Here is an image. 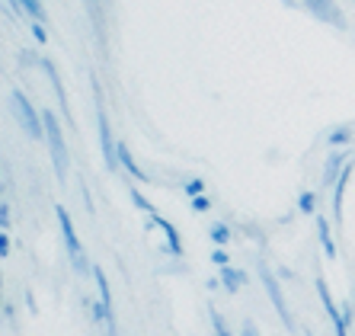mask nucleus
<instances>
[{
	"instance_id": "nucleus-1",
	"label": "nucleus",
	"mask_w": 355,
	"mask_h": 336,
	"mask_svg": "<svg viewBox=\"0 0 355 336\" xmlns=\"http://www.w3.org/2000/svg\"><path fill=\"white\" fill-rule=\"evenodd\" d=\"M42 125H45V144H49L51 164H55V176H58V183H67V141L58 115L51 109H42Z\"/></svg>"
},
{
	"instance_id": "nucleus-2",
	"label": "nucleus",
	"mask_w": 355,
	"mask_h": 336,
	"mask_svg": "<svg viewBox=\"0 0 355 336\" xmlns=\"http://www.w3.org/2000/svg\"><path fill=\"white\" fill-rule=\"evenodd\" d=\"M10 109H13V119L17 125L29 135L33 141H45V125H42V115L39 109L33 106V99L26 96L23 90H13L10 93Z\"/></svg>"
},
{
	"instance_id": "nucleus-3",
	"label": "nucleus",
	"mask_w": 355,
	"mask_h": 336,
	"mask_svg": "<svg viewBox=\"0 0 355 336\" xmlns=\"http://www.w3.org/2000/svg\"><path fill=\"white\" fill-rule=\"evenodd\" d=\"M93 96H96V128H99V151H103V160H106V170H109V173H116V170H119V154H116V144H119V141L112 138V125H109L106 106H103V90H99L96 77H93Z\"/></svg>"
},
{
	"instance_id": "nucleus-4",
	"label": "nucleus",
	"mask_w": 355,
	"mask_h": 336,
	"mask_svg": "<svg viewBox=\"0 0 355 336\" xmlns=\"http://www.w3.org/2000/svg\"><path fill=\"white\" fill-rule=\"evenodd\" d=\"M55 218H58V228H61V237H64V246H67V256H71V266L77 272H93L87 266V253H83V244L77 237V228L71 221V215H67L64 205H55Z\"/></svg>"
},
{
	"instance_id": "nucleus-5",
	"label": "nucleus",
	"mask_w": 355,
	"mask_h": 336,
	"mask_svg": "<svg viewBox=\"0 0 355 336\" xmlns=\"http://www.w3.org/2000/svg\"><path fill=\"white\" fill-rule=\"evenodd\" d=\"M259 279H263V288H266V295H269V301L275 304V314H279V320H282V327L288 330V333H297V327H295V320H291V308H288V301H285V292H282V285H279V279L272 276V269L269 266H259Z\"/></svg>"
},
{
	"instance_id": "nucleus-6",
	"label": "nucleus",
	"mask_w": 355,
	"mask_h": 336,
	"mask_svg": "<svg viewBox=\"0 0 355 336\" xmlns=\"http://www.w3.org/2000/svg\"><path fill=\"white\" fill-rule=\"evenodd\" d=\"M317 298H320V304H323V311H327V317H330V327H333V336H349V320H346V314H343V304H336L333 301V295H330V285H327V279L323 276H317Z\"/></svg>"
},
{
	"instance_id": "nucleus-7",
	"label": "nucleus",
	"mask_w": 355,
	"mask_h": 336,
	"mask_svg": "<svg viewBox=\"0 0 355 336\" xmlns=\"http://www.w3.org/2000/svg\"><path fill=\"white\" fill-rule=\"evenodd\" d=\"M301 7H304L317 23H327V26H333V29H339V33L346 29V13H343V7H339L336 0H301Z\"/></svg>"
},
{
	"instance_id": "nucleus-8",
	"label": "nucleus",
	"mask_w": 355,
	"mask_h": 336,
	"mask_svg": "<svg viewBox=\"0 0 355 336\" xmlns=\"http://www.w3.org/2000/svg\"><path fill=\"white\" fill-rule=\"evenodd\" d=\"M148 224L150 228H160L164 230V244H166V250H170V256H176V260H180L182 253H186V250H182V237H180V230H176V224L173 221H166L164 215H150L148 218Z\"/></svg>"
},
{
	"instance_id": "nucleus-9",
	"label": "nucleus",
	"mask_w": 355,
	"mask_h": 336,
	"mask_svg": "<svg viewBox=\"0 0 355 336\" xmlns=\"http://www.w3.org/2000/svg\"><path fill=\"white\" fill-rule=\"evenodd\" d=\"M355 173V160H349L346 170L339 173V180L333 183V224L343 228V202H346V189H349V180Z\"/></svg>"
},
{
	"instance_id": "nucleus-10",
	"label": "nucleus",
	"mask_w": 355,
	"mask_h": 336,
	"mask_svg": "<svg viewBox=\"0 0 355 336\" xmlns=\"http://www.w3.org/2000/svg\"><path fill=\"white\" fill-rule=\"evenodd\" d=\"M349 160H352V157H349V148H336L327 154V160H323V189H333V183L339 180V173L346 170Z\"/></svg>"
},
{
	"instance_id": "nucleus-11",
	"label": "nucleus",
	"mask_w": 355,
	"mask_h": 336,
	"mask_svg": "<svg viewBox=\"0 0 355 336\" xmlns=\"http://www.w3.org/2000/svg\"><path fill=\"white\" fill-rule=\"evenodd\" d=\"M317 237H320L323 256H327V260H336L339 250H336V237H333V224H330V218L320 212H317Z\"/></svg>"
},
{
	"instance_id": "nucleus-12",
	"label": "nucleus",
	"mask_w": 355,
	"mask_h": 336,
	"mask_svg": "<svg viewBox=\"0 0 355 336\" xmlns=\"http://www.w3.org/2000/svg\"><path fill=\"white\" fill-rule=\"evenodd\" d=\"M116 154H119V167H122V170L128 173L132 180L148 183V173H144V170L138 167V160H135V154L128 151V144H125V141H119V144H116Z\"/></svg>"
},
{
	"instance_id": "nucleus-13",
	"label": "nucleus",
	"mask_w": 355,
	"mask_h": 336,
	"mask_svg": "<svg viewBox=\"0 0 355 336\" xmlns=\"http://www.w3.org/2000/svg\"><path fill=\"white\" fill-rule=\"evenodd\" d=\"M39 65H42V71H45V74H49V83H51V90H55V96H58V106H61V112H64V115H67V93H64V87H61L58 67L51 65L49 58H42Z\"/></svg>"
},
{
	"instance_id": "nucleus-14",
	"label": "nucleus",
	"mask_w": 355,
	"mask_h": 336,
	"mask_svg": "<svg viewBox=\"0 0 355 336\" xmlns=\"http://www.w3.org/2000/svg\"><path fill=\"white\" fill-rule=\"evenodd\" d=\"M327 148L330 151H336V148H349V144H352L355 141V128L352 125H336V128H330L327 131Z\"/></svg>"
},
{
	"instance_id": "nucleus-15",
	"label": "nucleus",
	"mask_w": 355,
	"mask_h": 336,
	"mask_svg": "<svg viewBox=\"0 0 355 336\" xmlns=\"http://www.w3.org/2000/svg\"><path fill=\"white\" fill-rule=\"evenodd\" d=\"M221 285H224V292L237 295L240 288L247 285V272L237 269V266H224V269H221Z\"/></svg>"
},
{
	"instance_id": "nucleus-16",
	"label": "nucleus",
	"mask_w": 355,
	"mask_h": 336,
	"mask_svg": "<svg viewBox=\"0 0 355 336\" xmlns=\"http://www.w3.org/2000/svg\"><path fill=\"white\" fill-rule=\"evenodd\" d=\"M208 237H211V244H215V246H227V244H231V224L215 221L211 228H208Z\"/></svg>"
},
{
	"instance_id": "nucleus-17",
	"label": "nucleus",
	"mask_w": 355,
	"mask_h": 336,
	"mask_svg": "<svg viewBox=\"0 0 355 336\" xmlns=\"http://www.w3.org/2000/svg\"><path fill=\"white\" fill-rule=\"evenodd\" d=\"M297 212L301 215H317V192L314 189H304V192L297 196Z\"/></svg>"
},
{
	"instance_id": "nucleus-18",
	"label": "nucleus",
	"mask_w": 355,
	"mask_h": 336,
	"mask_svg": "<svg viewBox=\"0 0 355 336\" xmlns=\"http://www.w3.org/2000/svg\"><path fill=\"white\" fill-rule=\"evenodd\" d=\"M19 3H23L29 23H45V7H42V0H19Z\"/></svg>"
},
{
	"instance_id": "nucleus-19",
	"label": "nucleus",
	"mask_w": 355,
	"mask_h": 336,
	"mask_svg": "<svg viewBox=\"0 0 355 336\" xmlns=\"http://www.w3.org/2000/svg\"><path fill=\"white\" fill-rule=\"evenodd\" d=\"M128 196H132V202H135V208H138V212H144V215H148V218H150V215H157V208H154V205H150V202H148V199L141 196V189H138V186H132V189H128Z\"/></svg>"
},
{
	"instance_id": "nucleus-20",
	"label": "nucleus",
	"mask_w": 355,
	"mask_h": 336,
	"mask_svg": "<svg viewBox=\"0 0 355 336\" xmlns=\"http://www.w3.org/2000/svg\"><path fill=\"white\" fill-rule=\"evenodd\" d=\"M182 192L189 199H196V196H205V180H198V176H192V180H186L182 183Z\"/></svg>"
},
{
	"instance_id": "nucleus-21",
	"label": "nucleus",
	"mask_w": 355,
	"mask_h": 336,
	"mask_svg": "<svg viewBox=\"0 0 355 336\" xmlns=\"http://www.w3.org/2000/svg\"><path fill=\"white\" fill-rule=\"evenodd\" d=\"M208 314H211V327H215V336H231V327H227V320H224L221 314L215 311V308H208Z\"/></svg>"
},
{
	"instance_id": "nucleus-22",
	"label": "nucleus",
	"mask_w": 355,
	"mask_h": 336,
	"mask_svg": "<svg viewBox=\"0 0 355 336\" xmlns=\"http://www.w3.org/2000/svg\"><path fill=\"white\" fill-rule=\"evenodd\" d=\"M87 3V10H90V17H93V26H96V33L103 35V10H99V0H83Z\"/></svg>"
},
{
	"instance_id": "nucleus-23",
	"label": "nucleus",
	"mask_w": 355,
	"mask_h": 336,
	"mask_svg": "<svg viewBox=\"0 0 355 336\" xmlns=\"http://www.w3.org/2000/svg\"><path fill=\"white\" fill-rule=\"evenodd\" d=\"M29 33H33V39L39 42L42 49L49 45V33H45V23H29Z\"/></svg>"
},
{
	"instance_id": "nucleus-24",
	"label": "nucleus",
	"mask_w": 355,
	"mask_h": 336,
	"mask_svg": "<svg viewBox=\"0 0 355 336\" xmlns=\"http://www.w3.org/2000/svg\"><path fill=\"white\" fill-rule=\"evenodd\" d=\"M211 262H215L218 269H224V266H231V256H227L224 246H215V250H211Z\"/></svg>"
},
{
	"instance_id": "nucleus-25",
	"label": "nucleus",
	"mask_w": 355,
	"mask_h": 336,
	"mask_svg": "<svg viewBox=\"0 0 355 336\" xmlns=\"http://www.w3.org/2000/svg\"><path fill=\"white\" fill-rule=\"evenodd\" d=\"M13 215H10V202H0V230H10Z\"/></svg>"
},
{
	"instance_id": "nucleus-26",
	"label": "nucleus",
	"mask_w": 355,
	"mask_h": 336,
	"mask_svg": "<svg viewBox=\"0 0 355 336\" xmlns=\"http://www.w3.org/2000/svg\"><path fill=\"white\" fill-rule=\"evenodd\" d=\"M189 205H192V212H208V208H211V199L196 196V199H189Z\"/></svg>"
},
{
	"instance_id": "nucleus-27",
	"label": "nucleus",
	"mask_w": 355,
	"mask_h": 336,
	"mask_svg": "<svg viewBox=\"0 0 355 336\" xmlns=\"http://www.w3.org/2000/svg\"><path fill=\"white\" fill-rule=\"evenodd\" d=\"M3 3L10 7V13H13V17H19V19H26V23H29V17H26V10H23V3H19V0H3Z\"/></svg>"
},
{
	"instance_id": "nucleus-28",
	"label": "nucleus",
	"mask_w": 355,
	"mask_h": 336,
	"mask_svg": "<svg viewBox=\"0 0 355 336\" xmlns=\"http://www.w3.org/2000/svg\"><path fill=\"white\" fill-rule=\"evenodd\" d=\"M10 246H13V244H10V234H7V230H0V260H7V256H10Z\"/></svg>"
},
{
	"instance_id": "nucleus-29",
	"label": "nucleus",
	"mask_w": 355,
	"mask_h": 336,
	"mask_svg": "<svg viewBox=\"0 0 355 336\" xmlns=\"http://www.w3.org/2000/svg\"><path fill=\"white\" fill-rule=\"evenodd\" d=\"M240 336H259L257 324H253V320H243V333H240Z\"/></svg>"
},
{
	"instance_id": "nucleus-30",
	"label": "nucleus",
	"mask_w": 355,
	"mask_h": 336,
	"mask_svg": "<svg viewBox=\"0 0 355 336\" xmlns=\"http://www.w3.org/2000/svg\"><path fill=\"white\" fill-rule=\"evenodd\" d=\"M0 314H3V272H0Z\"/></svg>"
},
{
	"instance_id": "nucleus-31",
	"label": "nucleus",
	"mask_w": 355,
	"mask_h": 336,
	"mask_svg": "<svg viewBox=\"0 0 355 336\" xmlns=\"http://www.w3.org/2000/svg\"><path fill=\"white\" fill-rule=\"evenodd\" d=\"M282 3H285V7H295V3H297V0H282Z\"/></svg>"
},
{
	"instance_id": "nucleus-32",
	"label": "nucleus",
	"mask_w": 355,
	"mask_h": 336,
	"mask_svg": "<svg viewBox=\"0 0 355 336\" xmlns=\"http://www.w3.org/2000/svg\"><path fill=\"white\" fill-rule=\"evenodd\" d=\"M0 202H3V186H0Z\"/></svg>"
},
{
	"instance_id": "nucleus-33",
	"label": "nucleus",
	"mask_w": 355,
	"mask_h": 336,
	"mask_svg": "<svg viewBox=\"0 0 355 336\" xmlns=\"http://www.w3.org/2000/svg\"><path fill=\"white\" fill-rule=\"evenodd\" d=\"M349 3H352V7H355V0H349Z\"/></svg>"
},
{
	"instance_id": "nucleus-34",
	"label": "nucleus",
	"mask_w": 355,
	"mask_h": 336,
	"mask_svg": "<svg viewBox=\"0 0 355 336\" xmlns=\"http://www.w3.org/2000/svg\"><path fill=\"white\" fill-rule=\"evenodd\" d=\"M304 336H311V333H304Z\"/></svg>"
}]
</instances>
